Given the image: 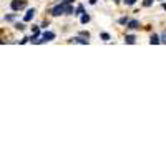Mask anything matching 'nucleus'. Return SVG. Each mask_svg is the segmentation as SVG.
<instances>
[{
    "label": "nucleus",
    "mask_w": 166,
    "mask_h": 166,
    "mask_svg": "<svg viewBox=\"0 0 166 166\" xmlns=\"http://www.w3.org/2000/svg\"><path fill=\"white\" fill-rule=\"evenodd\" d=\"M71 13H75L73 7L70 3H67V2H62L60 5L52 9V15H55V17H58V15H71Z\"/></svg>",
    "instance_id": "obj_1"
},
{
    "label": "nucleus",
    "mask_w": 166,
    "mask_h": 166,
    "mask_svg": "<svg viewBox=\"0 0 166 166\" xmlns=\"http://www.w3.org/2000/svg\"><path fill=\"white\" fill-rule=\"evenodd\" d=\"M55 38V33L53 32H45L42 35V40H37V43H43V42H50V40Z\"/></svg>",
    "instance_id": "obj_2"
},
{
    "label": "nucleus",
    "mask_w": 166,
    "mask_h": 166,
    "mask_svg": "<svg viewBox=\"0 0 166 166\" xmlns=\"http://www.w3.org/2000/svg\"><path fill=\"white\" fill-rule=\"evenodd\" d=\"M25 7V0L23 2H20V0H13L12 2V10H20Z\"/></svg>",
    "instance_id": "obj_3"
},
{
    "label": "nucleus",
    "mask_w": 166,
    "mask_h": 166,
    "mask_svg": "<svg viewBox=\"0 0 166 166\" xmlns=\"http://www.w3.org/2000/svg\"><path fill=\"white\" fill-rule=\"evenodd\" d=\"M35 13H37V12H35V9H30L28 12L25 13V17H23V20H25V22H30V20H32L33 17H35Z\"/></svg>",
    "instance_id": "obj_4"
},
{
    "label": "nucleus",
    "mask_w": 166,
    "mask_h": 166,
    "mask_svg": "<svg viewBox=\"0 0 166 166\" xmlns=\"http://www.w3.org/2000/svg\"><path fill=\"white\" fill-rule=\"evenodd\" d=\"M126 25H128V28L135 30V28H138V20H130V22H128Z\"/></svg>",
    "instance_id": "obj_5"
},
{
    "label": "nucleus",
    "mask_w": 166,
    "mask_h": 166,
    "mask_svg": "<svg viewBox=\"0 0 166 166\" xmlns=\"http://www.w3.org/2000/svg\"><path fill=\"white\" fill-rule=\"evenodd\" d=\"M125 42H126V43H130V45H133V43L136 42V38H135L133 35H126V38H125Z\"/></svg>",
    "instance_id": "obj_6"
},
{
    "label": "nucleus",
    "mask_w": 166,
    "mask_h": 166,
    "mask_svg": "<svg viewBox=\"0 0 166 166\" xmlns=\"http://www.w3.org/2000/svg\"><path fill=\"white\" fill-rule=\"evenodd\" d=\"M159 42H161V40L158 38V35H153V37H151V38H149V43H151V45H153V43H155V45H156V43H159Z\"/></svg>",
    "instance_id": "obj_7"
},
{
    "label": "nucleus",
    "mask_w": 166,
    "mask_h": 166,
    "mask_svg": "<svg viewBox=\"0 0 166 166\" xmlns=\"http://www.w3.org/2000/svg\"><path fill=\"white\" fill-rule=\"evenodd\" d=\"M73 42H77V43H83V45H87V43H88V40H83L81 37H75Z\"/></svg>",
    "instance_id": "obj_8"
},
{
    "label": "nucleus",
    "mask_w": 166,
    "mask_h": 166,
    "mask_svg": "<svg viewBox=\"0 0 166 166\" xmlns=\"http://www.w3.org/2000/svg\"><path fill=\"white\" fill-rule=\"evenodd\" d=\"M81 13H83V5H78V7H77V10H75V13H73V15H81Z\"/></svg>",
    "instance_id": "obj_9"
},
{
    "label": "nucleus",
    "mask_w": 166,
    "mask_h": 166,
    "mask_svg": "<svg viewBox=\"0 0 166 166\" xmlns=\"http://www.w3.org/2000/svg\"><path fill=\"white\" fill-rule=\"evenodd\" d=\"M87 22H90V15L83 13V15H81V23H87Z\"/></svg>",
    "instance_id": "obj_10"
},
{
    "label": "nucleus",
    "mask_w": 166,
    "mask_h": 166,
    "mask_svg": "<svg viewBox=\"0 0 166 166\" xmlns=\"http://www.w3.org/2000/svg\"><path fill=\"white\" fill-rule=\"evenodd\" d=\"M153 2H155V0H145V2H143V5H145V7H149Z\"/></svg>",
    "instance_id": "obj_11"
},
{
    "label": "nucleus",
    "mask_w": 166,
    "mask_h": 166,
    "mask_svg": "<svg viewBox=\"0 0 166 166\" xmlns=\"http://www.w3.org/2000/svg\"><path fill=\"white\" fill-rule=\"evenodd\" d=\"M128 22H130V20H128L126 17H123V19H120V23H121V25H125V23H128Z\"/></svg>",
    "instance_id": "obj_12"
},
{
    "label": "nucleus",
    "mask_w": 166,
    "mask_h": 166,
    "mask_svg": "<svg viewBox=\"0 0 166 166\" xmlns=\"http://www.w3.org/2000/svg\"><path fill=\"white\" fill-rule=\"evenodd\" d=\"M101 38L105 40V42H108V40H110V35H108V33H101Z\"/></svg>",
    "instance_id": "obj_13"
},
{
    "label": "nucleus",
    "mask_w": 166,
    "mask_h": 166,
    "mask_svg": "<svg viewBox=\"0 0 166 166\" xmlns=\"http://www.w3.org/2000/svg\"><path fill=\"white\" fill-rule=\"evenodd\" d=\"M135 2H136V0H125L126 5H135Z\"/></svg>",
    "instance_id": "obj_14"
},
{
    "label": "nucleus",
    "mask_w": 166,
    "mask_h": 166,
    "mask_svg": "<svg viewBox=\"0 0 166 166\" xmlns=\"http://www.w3.org/2000/svg\"><path fill=\"white\" fill-rule=\"evenodd\" d=\"M15 27H17V28H19V30H23V28H25V25H23V23H17Z\"/></svg>",
    "instance_id": "obj_15"
},
{
    "label": "nucleus",
    "mask_w": 166,
    "mask_h": 166,
    "mask_svg": "<svg viewBox=\"0 0 166 166\" xmlns=\"http://www.w3.org/2000/svg\"><path fill=\"white\" fill-rule=\"evenodd\" d=\"M81 37H85V38H90V33H88V32H81Z\"/></svg>",
    "instance_id": "obj_16"
},
{
    "label": "nucleus",
    "mask_w": 166,
    "mask_h": 166,
    "mask_svg": "<svg viewBox=\"0 0 166 166\" xmlns=\"http://www.w3.org/2000/svg\"><path fill=\"white\" fill-rule=\"evenodd\" d=\"M5 20H7V22H12V20H13V15H7V17H5Z\"/></svg>",
    "instance_id": "obj_17"
},
{
    "label": "nucleus",
    "mask_w": 166,
    "mask_h": 166,
    "mask_svg": "<svg viewBox=\"0 0 166 166\" xmlns=\"http://www.w3.org/2000/svg\"><path fill=\"white\" fill-rule=\"evenodd\" d=\"M161 42H163V43H166V33H163V35H161Z\"/></svg>",
    "instance_id": "obj_18"
},
{
    "label": "nucleus",
    "mask_w": 166,
    "mask_h": 166,
    "mask_svg": "<svg viewBox=\"0 0 166 166\" xmlns=\"http://www.w3.org/2000/svg\"><path fill=\"white\" fill-rule=\"evenodd\" d=\"M90 3H91V5H95V3H97V0H90Z\"/></svg>",
    "instance_id": "obj_19"
},
{
    "label": "nucleus",
    "mask_w": 166,
    "mask_h": 166,
    "mask_svg": "<svg viewBox=\"0 0 166 166\" xmlns=\"http://www.w3.org/2000/svg\"><path fill=\"white\" fill-rule=\"evenodd\" d=\"M62 2H67V3H71V2H73V0H62Z\"/></svg>",
    "instance_id": "obj_20"
},
{
    "label": "nucleus",
    "mask_w": 166,
    "mask_h": 166,
    "mask_svg": "<svg viewBox=\"0 0 166 166\" xmlns=\"http://www.w3.org/2000/svg\"><path fill=\"white\" fill-rule=\"evenodd\" d=\"M113 2H115V3H120V0H113Z\"/></svg>",
    "instance_id": "obj_21"
}]
</instances>
